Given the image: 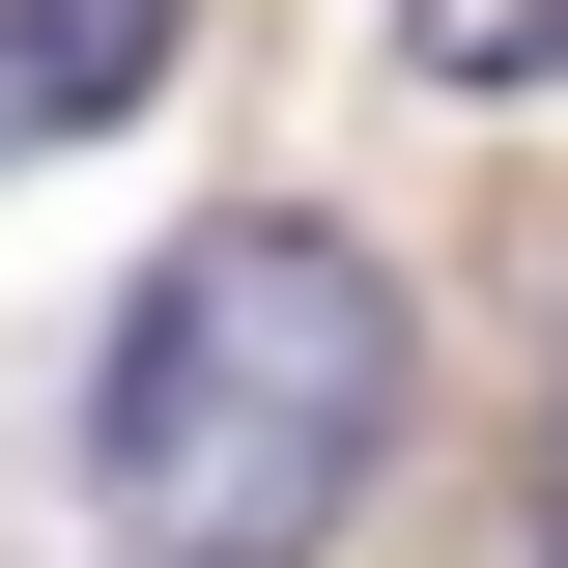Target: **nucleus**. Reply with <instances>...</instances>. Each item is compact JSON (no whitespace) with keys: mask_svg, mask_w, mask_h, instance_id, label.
Here are the masks:
<instances>
[{"mask_svg":"<svg viewBox=\"0 0 568 568\" xmlns=\"http://www.w3.org/2000/svg\"><path fill=\"white\" fill-rule=\"evenodd\" d=\"M369 455H398V284L342 256V227H171L114 313V369H85V540L58 568H313L369 511Z\"/></svg>","mask_w":568,"mask_h":568,"instance_id":"1","label":"nucleus"},{"mask_svg":"<svg viewBox=\"0 0 568 568\" xmlns=\"http://www.w3.org/2000/svg\"><path fill=\"white\" fill-rule=\"evenodd\" d=\"M171 58H200V0H0V171L85 142V114H142Z\"/></svg>","mask_w":568,"mask_h":568,"instance_id":"2","label":"nucleus"},{"mask_svg":"<svg viewBox=\"0 0 568 568\" xmlns=\"http://www.w3.org/2000/svg\"><path fill=\"white\" fill-rule=\"evenodd\" d=\"M540 568H568V398H540Z\"/></svg>","mask_w":568,"mask_h":568,"instance_id":"3","label":"nucleus"}]
</instances>
